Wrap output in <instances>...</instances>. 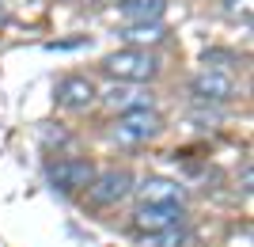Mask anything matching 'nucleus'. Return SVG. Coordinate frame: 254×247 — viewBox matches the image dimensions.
Here are the masks:
<instances>
[{
  "label": "nucleus",
  "instance_id": "f257e3e1",
  "mask_svg": "<svg viewBox=\"0 0 254 247\" xmlns=\"http://www.w3.org/2000/svg\"><path fill=\"white\" fill-rule=\"evenodd\" d=\"M103 69L114 76L118 84H148L159 76V57L148 54V50H118L103 61Z\"/></svg>",
  "mask_w": 254,
  "mask_h": 247
},
{
  "label": "nucleus",
  "instance_id": "f03ea898",
  "mask_svg": "<svg viewBox=\"0 0 254 247\" xmlns=\"http://www.w3.org/2000/svg\"><path fill=\"white\" fill-rule=\"evenodd\" d=\"M133 194V175L126 167H106V171H95L91 186H87V202L95 209H110V205L126 202Z\"/></svg>",
  "mask_w": 254,
  "mask_h": 247
},
{
  "label": "nucleus",
  "instance_id": "7ed1b4c3",
  "mask_svg": "<svg viewBox=\"0 0 254 247\" xmlns=\"http://www.w3.org/2000/svg\"><path fill=\"white\" fill-rule=\"evenodd\" d=\"M163 129V118L156 114V107L148 110H129V114H118V122L110 126V137L118 145H144Z\"/></svg>",
  "mask_w": 254,
  "mask_h": 247
},
{
  "label": "nucleus",
  "instance_id": "20e7f679",
  "mask_svg": "<svg viewBox=\"0 0 254 247\" xmlns=\"http://www.w3.org/2000/svg\"><path fill=\"white\" fill-rule=\"evenodd\" d=\"M46 179L61 194H80L95 179V164L91 160H53V164H46Z\"/></svg>",
  "mask_w": 254,
  "mask_h": 247
},
{
  "label": "nucleus",
  "instance_id": "39448f33",
  "mask_svg": "<svg viewBox=\"0 0 254 247\" xmlns=\"http://www.w3.org/2000/svg\"><path fill=\"white\" fill-rule=\"evenodd\" d=\"M182 217H186L182 205H140L133 213V228L140 236H156V232H167V228H182Z\"/></svg>",
  "mask_w": 254,
  "mask_h": 247
},
{
  "label": "nucleus",
  "instance_id": "423d86ee",
  "mask_svg": "<svg viewBox=\"0 0 254 247\" xmlns=\"http://www.w3.org/2000/svg\"><path fill=\"white\" fill-rule=\"evenodd\" d=\"M53 99H57V107H64V110H87L99 99V87H95L91 76H64V80H57Z\"/></svg>",
  "mask_w": 254,
  "mask_h": 247
},
{
  "label": "nucleus",
  "instance_id": "0eeeda50",
  "mask_svg": "<svg viewBox=\"0 0 254 247\" xmlns=\"http://www.w3.org/2000/svg\"><path fill=\"white\" fill-rule=\"evenodd\" d=\"M190 91L201 99V103H228V99H235V80H232V73L201 69V73L190 80Z\"/></svg>",
  "mask_w": 254,
  "mask_h": 247
},
{
  "label": "nucleus",
  "instance_id": "6e6552de",
  "mask_svg": "<svg viewBox=\"0 0 254 247\" xmlns=\"http://www.w3.org/2000/svg\"><path fill=\"white\" fill-rule=\"evenodd\" d=\"M110 110H118V114H129V110H148L152 107V91H144V87L137 84H114L106 95H99Z\"/></svg>",
  "mask_w": 254,
  "mask_h": 247
},
{
  "label": "nucleus",
  "instance_id": "1a4fd4ad",
  "mask_svg": "<svg viewBox=\"0 0 254 247\" xmlns=\"http://www.w3.org/2000/svg\"><path fill=\"white\" fill-rule=\"evenodd\" d=\"M133 190H140V205H182V186L171 179H144Z\"/></svg>",
  "mask_w": 254,
  "mask_h": 247
},
{
  "label": "nucleus",
  "instance_id": "9d476101",
  "mask_svg": "<svg viewBox=\"0 0 254 247\" xmlns=\"http://www.w3.org/2000/svg\"><path fill=\"white\" fill-rule=\"evenodd\" d=\"M163 11H167V0H126L122 4V19L129 27H140V23H159Z\"/></svg>",
  "mask_w": 254,
  "mask_h": 247
},
{
  "label": "nucleus",
  "instance_id": "9b49d317",
  "mask_svg": "<svg viewBox=\"0 0 254 247\" xmlns=\"http://www.w3.org/2000/svg\"><path fill=\"white\" fill-rule=\"evenodd\" d=\"M122 38L129 42V50H144V46H159L167 31H163V23H140V27H126Z\"/></svg>",
  "mask_w": 254,
  "mask_h": 247
},
{
  "label": "nucleus",
  "instance_id": "f8f14e48",
  "mask_svg": "<svg viewBox=\"0 0 254 247\" xmlns=\"http://www.w3.org/2000/svg\"><path fill=\"white\" fill-rule=\"evenodd\" d=\"M144 247H186V228H167V232L144 236Z\"/></svg>",
  "mask_w": 254,
  "mask_h": 247
},
{
  "label": "nucleus",
  "instance_id": "ddd939ff",
  "mask_svg": "<svg viewBox=\"0 0 254 247\" xmlns=\"http://www.w3.org/2000/svg\"><path fill=\"white\" fill-rule=\"evenodd\" d=\"M224 11H228V15H232V19H251V0H228V4H224Z\"/></svg>",
  "mask_w": 254,
  "mask_h": 247
}]
</instances>
